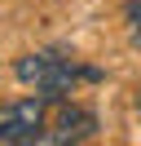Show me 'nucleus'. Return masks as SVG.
Masks as SVG:
<instances>
[{
    "label": "nucleus",
    "instance_id": "3",
    "mask_svg": "<svg viewBox=\"0 0 141 146\" xmlns=\"http://www.w3.org/2000/svg\"><path fill=\"white\" fill-rule=\"evenodd\" d=\"M97 133V115L88 106H75L66 98H49V115H44V137L40 142L66 146V142H88Z\"/></svg>",
    "mask_w": 141,
    "mask_h": 146
},
{
    "label": "nucleus",
    "instance_id": "4",
    "mask_svg": "<svg viewBox=\"0 0 141 146\" xmlns=\"http://www.w3.org/2000/svg\"><path fill=\"white\" fill-rule=\"evenodd\" d=\"M123 18H128V40H132V44L141 49V0H128Z\"/></svg>",
    "mask_w": 141,
    "mask_h": 146
},
{
    "label": "nucleus",
    "instance_id": "2",
    "mask_svg": "<svg viewBox=\"0 0 141 146\" xmlns=\"http://www.w3.org/2000/svg\"><path fill=\"white\" fill-rule=\"evenodd\" d=\"M44 115H49V98L44 93L22 98V102H5L0 106V142H9V146L40 142L44 137Z\"/></svg>",
    "mask_w": 141,
    "mask_h": 146
},
{
    "label": "nucleus",
    "instance_id": "1",
    "mask_svg": "<svg viewBox=\"0 0 141 146\" xmlns=\"http://www.w3.org/2000/svg\"><path fill=\"white\" fill-rule=\"evenodd\" d=\"M18 80L31 84L35 93H44V98H66V93H75L79 80H97L101 71H93V66H79L70 53H62V49H40V53H26L18 58Z\"/></svg>",
    "mask_w": 141,
    "mask_h": 146
},
{
    "label": "nucleus",
    "instance_id": "5",
    "mask_svg": "<svg viewBox=\"0 0 141 146\" xmlns=\"http://www.w3.org/2000/svg\"><path fill=\"white\" fill-rule=\"evenodd\" d=\"M137 111H141V89H137Z\"/></svg>",
    "mask_w": 141,
    "mask_h": 146
}]
</instances>
